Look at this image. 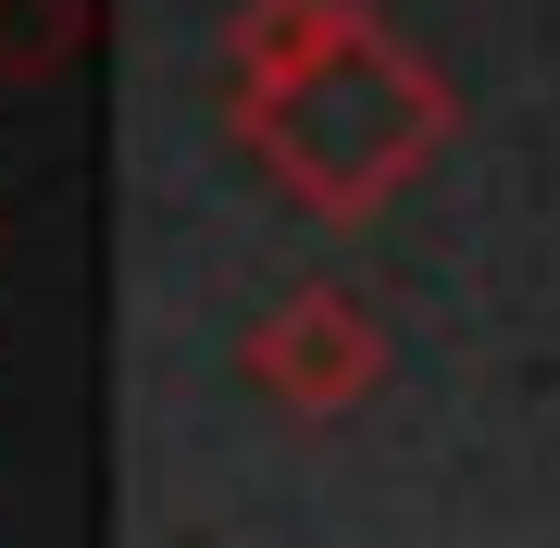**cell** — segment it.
<instances>
[{
	"mask_svg": "<svg viewBox=\"0 0 560 548\" xmlns=\"http://www.w3.org/2000/svg\"><path fill=\"white\" fill-rule=\"evenodd\" d=\"M349 25V0H237L224 13V88H275Z\"/></svg>",
	"mask_w": 560,
	"mask_h": 548,
	"instance_id": "cell-3",
	"label": "cell"
},
{
	"mask_svg": "<svg viewBox=\"0 0 560 548\" xmlns=\"http://www.w3.org/2000/svg\"><path fill=\"white\" fill-rule=\"evenodd\" d=\"M88 38V0H0V75H50Z\"/></svg>",
	"mask_w": 560,
	"mask_h": 548,
	"instance_id": "cell-4",
	"label": "cell"
},
{
	"mask_svg": "<svg viewBox=\"0 0 560 548\" xmlns=\"http://www.w3.org/2000/svg\"><path fill=\"white\" fill-rule=\"evenodd\" d=\"M224 113H237L249 163L275 175L312 224H374V212L448 150V125H460L448 75L374 13V0H349V25L300 62V75L224 88Z\"/></svg>",
	"mask_w": 560,
	"mask_h": 548,
	"instance_id": "cell-1",
	"label": "cell"
},
{
	"mask_svg": "<svg viewBox=\"0 0 560 548\" xmlns=\"http://www.w3.org/2000/svg\"><path fill=\"white\" fill-rule=\"evenodd\" d=\"M249 386L275 411H300V424H337V411L374 399V374H386V325L349 300V287H300L287 312H261L249 325Z\"/></svg>",
	"mask_w": 560,
	"mask_h": 548,
	"instance_id": "cell-2",
	"label": "cell"
}]
</instances>
